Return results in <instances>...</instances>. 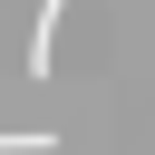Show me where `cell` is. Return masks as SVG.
<instances>
[{
	"label": "cell",
	"mask_w": 155,
	"mask_h": 155,
	"mask_svg": "<svg viewBox=\"0 0 155 155\" xmlns=\"http://www.w3.org/2000/svg\"><path fill=\"white\" fill-rule=\"evenodd\" d=\"M48 145H58L48 126H19V136H0V155H48Z\"/></svg>",
	"instance_id": "7a4b0ae2"
},
{
	"label": "cell",
	"mask_w": 155,
	"mask_h": 155,
	"mask_svg": "<svg viewBox=\"0 0 155 155\" xmlns=\"http://www.w3.org/2000/svg\"><path fill=\"white\" fill-rule=\"evenodd\" d=\"M58 19H68V0H39V19H29V78L58 68Z\"/></svg>",
	"instance_id": "6da1fadb"
}]
</instances>
